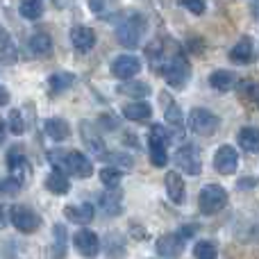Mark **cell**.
<instances>
[{
  "mask_svg": "<svg viewBox=\"0 0 259 259\" xmlns=\"http://www.w3.org/2000/svg\"><path fill=\"white\" fill-rule=\"evenodd\" d=\"M189 75H191V71H189V64L184 59V55H175L170 62L164 64V77L173 89H182L187 84Z\"/></svg>",
  "mask_w": 259,
  "mask_h": 259,
  "instance_id": "cell-4",
  "label": "cell"
},
{
  "mask_svg": "<svg viewBox=\"0 0 259 259\" xmlns=\"http://www.w3.org/2000/svg\"><path fill=\"white\" fill-rule=\"evenodd\" d=\"M71 41H73V46H75L80 53H89V50L94 48V44H96V34H94L91 27L75 25L71 30Z\"/></svg>",
  "mask_w": 259,
  "mask_h": 259,
  "instance_id": "cell-14",
  "label": "cell"
},
{
  "mask_svg": "<svg viewBox=\"0 0 259 259\" xmlns=\"http://www.w3.org/2000/svg\"><path fill=\"white\" fill-rule=\"evenodd\" d=\"M157 252L166 259H178L184 252V237L178 232L164 234L157 239Z\"/></svg>",
  "mask_w": 259,
  "mask_h": 259,
  "instance_id": "cell-10",
  "label": "cell"
},
{
  "mask_svg": "<svg viewBox=\"0 0 259 259\" xmlns=\"http://www.w3.org/2000/svg\"><path fill=\"white\" fill-rule=\"evenodd\" d=\"M100 180H103L105 187L116 189V187H118V182H121V170H118L116 166H107V168L100 170Z\"/></svg>",
  "mask_w": 259,
  "mask_h": 259,
  "instance_id": "cell-31",
  "label": "cell"
},
{
  "mask_svg": "<svg viewBox=\"0 0 259 259\" xmlns=\"http://www.w3.org/2000/svg\"><path fill=\"white\" fill-rule=\"evenodd\" d=\"M89 7H91V12L100 14L105 9V0H89Z\"/></svg>",
  "mask_w": 259,
  "mask_h": 259,
  "instance_id": "cell-37",
  "label": "cell"
},
{
  "mask_svg": "<svg viewBox=\"0 0 259 259\" xmlns=\"http://www.w3.org/2000/svg\"><path fill=\"white\" fill-rule=\"evenodd\" d=\"M5 219H7V216H5V207L0 205V228H3V225H5Z\"/></svg>",
  "mask_w": 259,
  "mask_h": 259,
  "instance_id": "cell-41",
  "label": "cell"
},
{
  "mask_svg": "<svg viewBox=\"0 0 259 259\" xmlns=\"http://www.w3.org/2000/svg\"><path fill=\"white\" fill-rule=\"evenodd\" d=\"M139 71H141V62H139L134 55H121V57H116L112 64V73L116 77H121V80H130V77H134Z\"/></svg>",
  "mask_w": 259,
  "mask_h": 259,
  "instance_id": "cell-12",
  "label": "cell"
},
{
  "mask_svg": "<svg viewBox=\"0 0 259 259\" xmlns=\"http://www.w3.org/2000/svg\"><path fill=\"white\" fill-rule=\"evenodd\" d=\"M184 9H189L191 14H202L205 12V0H178Z\"/></svg>",
  "mask_w": 259,
  "mask_h": 259,
  "instance_id": "cell-35",
  "label": "cell"
},
{
  "mask_svg": "<svg viewBox=\"0 0 259 259\" xmlns=\"http://www.w3.org/2000/svg\"><path fill=\"white\" fill-rule=\"evenodd\" d=\"M3 139H5V123L0 121V143H3Z\"/></svg>",
  "mask_w": 259,
  "mask_h": 259,
  "instance_id": "cell-42",
  "label": "cell"
},
{
  "mask_svg": "<svg viewBox=\"0 0 259 259\" xmlns=\"http://www.w3.org/2000/svg\"><path fill=\"white\" fill-rule=\"evenodd\" d=\"M53 237H55L53 257L55 259H64V257H66V230H64L62 225H55V228H53Z\"/></svg>",
  "mask_w": 259,
  "mask_h": 259,
  "instance_id": "cell-27",
  "label": "cell"
},
{
  "mask_svg": "<svg viewBox=\"0 0 259 259\" xmlns=\"http://www.w3.org/2000/svg\"><path fill=\"white\" fill-rule=\"evenodd\" d=\"M166 146H168V134H166V127L152 125L150 139H148V148H150V161L155 166H159V168L161 166H166V161H168Z\"/></svg>",
  "mask_w": 259,
  "mask_h": 259,
  "instance_id": "cell-3",
  "label": "cell"
},
{
  "mask_svg": "<svg viewBox=\"0 0 259 259\" xmlns=\"http://www.w3.org/2000/svg\"><path fill=\"white\" fill-rule=\"evenodd\" d=\"M12 223H14V228L21 230V232L32 234V232H36V230H39L41 219L30 209V207L16 205V207L12 209Z\"/></svg>",
  "mask_w": 259,
  "mask_h": 259,
  "instance_id": "cell-8",
  "label": "cell"
},
{
  "mask_svg": "<svg viewBox=\"0 0 259 259\" xmlns=\"http://www.w3.org/2000/svg\"><path fill=\"white\" fill-rule=\"evenodd\" d=\"M41 14H44V3L41 0H23L21 3V16L36 21Z\"/></svg>",
  "mask_w": 259,
  "mask_h": 259,
  "instance_id": "cell-30",
  "label": "cell"
},
{
  "mask_svg": "<svg viewBox=\"0 0 259 259\" xmlns=\"http://www.w3.org/2000/svg\"><path fill=\"white\" fill-rule=\"evenodd\" d=\"M73 3H75V0H53V5H55V7H59V9H66V7H71Z\"/></svg>",
  "mask_w": 259,
  "mask_h": 259,
  "instance_id": "cell-38",
  "label": "cell"
},
{
  "mask_svg": "<svg viewBox=\"0 0 259 259\" xmlns=\"http://www.w3.org/2000/svg\"><path fill=\"white\" fill-rule=\"evenodd\" d=\"M82 132H84V141H87V146L91 148V152H94V155H98V159H105V155H107V152H105V143L100 141L98 137H96V134H91V125L89 123H84V125H82Z\"/></svg>",
  "mask_w": 259,
  "mask_h": 259,
  "instance_id": "cell-28",
  "label": "cell"
},
{
  "mask_svg": "<svg viewBox=\"0 0 259 259\" xmlns=\"http://www.w3.org/2000/svg\"><path fill=\"white\" fill-rule=\"evenodd\" d=\"M98 205H100V209H103L107 216H118V214H121V193H118V191L103 193V196H100V200H98Z\"/></svg>",
  "mask_w": 259,
  "mask_h": 259,
  "instance_id": "cell-20",
  "label": "cell"
},
{
  "mask_svg": "<svg viewBox=\"0 0 259 259\" xmlns=\"http://www.w3.org/2000/svg\"><path fill=\"white\" fill-rule=\"evenodd\" d=\"M73 246H75V250L82 257H89V259L100 252V241L96 237V232H91V230H77L75 237H73Z\"/></svg>",
  "mask_w": 259,
  "mask_h": 259,
  "instance_id": "cell-9",
  "label": "cell"
},
{
  "mask_svg": "<svg viewBox=\"0 0 259 259\" xmlns=\"http://www.w3.org/2000/svg\"><path fill=\"white\" fill-rule=\"evenodd\" d=\"M46 189H48L50 193H55V196H66V193L71 191V182H68V178L62 170H53V173L48 175V180H46Z\"/></svg>",
  "mask_w": 259,
  "mask_h": 259,
  "instance_id": "cell-17",
  "label": "cell"
},
{
  "mask_svg": "<svg viewBox=\"0 0 259 259\" xmlns=\"http://www.w3.org/2000/svg\"><path fill=\"white\" fill-rule=\"evenodd\" d=\"M166 193H168L170 202H175V205H182L184 200H187V189H184V180L180 178L178 173H173L170 170L168 175H166Z\"/></svg>",
  "mask_w": 259,
  "mask_h": 259,
  "instance_id": "cell-15",
  "label": "cell"
},
{
  "mask_svg": "<svg viewBox=\"0 0 259 259\" xmlns=\"http://www.w3.org/2000/svg\"><path fill=\"white\" fill-rule=\"evenodd\" d=\"M7 100H9L7 89H5V87H0V107H3V105H7Z\"/></svg>",
  "mask_w": 259,
  "mask_h": 259,
  "instance_id": "cell-39",
  "label": "cell"
},
{
  "mask_svg": "<svg viewBox=\"0 0 259 259\" xmlns=\"http://www.w3.org/2000/svg\"><path fill=\"white\" fill-rule=\"evenodd\" d=\"M9 173H12L14 182L23 187V184H27L32 178V166L23 155H12L9 157Z\"/></svg>",
  "mask_w": 259,
  "mask_h": 259,
  "instance_id": "cell-13",
  "label": "cell"
},
{
  "mask_svg": "<svg viewBox=\"0 0 259 259\" xmlns=\"http://www.w3.org/2000/svg\"><path fill=\"white\" fill-rule=\"evenodd\" d=\"M230 59L237 64H248L252 59V41L248 39H241L232 50H230Z\"/></svg>",
  "mask_w": 259,
  "mask_h": 259,
  "instance_id": "cell-23",
  "label": "cell"
},
{
  "mask_svg": "<svg viewBox=\"0 0 259 259\" xmlns=\"http://www.w3.org/2000/svg\"><path fill=\"white\" fill-rule=\"evenodd\" d=\"M123 116L127 121H148L152 116V107L148 103H130L123 107Z\"/></svg>",
  "mask_w": 259,
  "mask_h": 259,
  "instance_id": "cell-18",
  "label": "cell"
},
{
  "mask_svg": "<svg viewBox=\"0 0 259 259\" xmlns=\"http://www.w3.org/2000/svg\"><path fill=\"white\" fill-rule=\"evenodd\" d=\"M239 146L243 148L246 152H257V146H259V134L255 127H243L239 132Z\"/></svg>",
  "mask_w": 259,
  "mask_h": 259,
  "instance_id": "cell-25",
  "label": "cell"
},
{
  "mask_svg": "<svg viewBox=\"0 0 259 259\" xmlns=\"http://www.w3.org/2000/svg\"><path fill=\"white\" fill-rule=\"evenodd\" d=\"M166 121H168V125H170V130H173L178 137H182V130H184V116H182V112H180V107L178 105L170 100V105L166 107Z\"/></svg>",
  "mask_w": 259,
  "mask_h": 259,
  "instance_id": "cell-24",
  "label": "cell"
},
{
  "mask_svg": "<svg viewBox=\"0 0 259 259\" xmlns=\"http://www.w3.org/2000/svg\"><path fill=\"white\" fill-rule=\"evenodd\" d=\"M64 216H66L71 223L87 225L94 221V207H91L89 202H84V205H68L66 209H64Z\"/></svg>",
  "mask_w": 259,
  "mask_h": 259,
  "instance_id": "cell-16",
  "label": "cell"
},
{
  "mask_svg": "<svg viewBox=\"0 0 259 259\" xmlns=\"http://www.w3.org/2000/svg\"><path fill=\"white\" fill-rule=\"evenodd\" d=\"M44 127H46V134H48L50 139H55V141H64V139L71 137V127H68V123L62 121V118H48Z\"/></svg>",
  "mask_w": 259,
  "mask_h": 259,
  "instance_id": "cell-19",
  "label": "cell"
},
{
  "mask_svg": "<svg viewBox=\"0 0 259 259\" xmlns=\"http://www.w3.org/2000/svg\"><path fill=\"white\" fill-rule=\"evenodd\" d=\"M118 91L125 96H139V98H143V96L150 94V87L146 82H127V84H121Z\"/></svg>",
  "mask_w": 259,
  "mask_h": 259,
  "instance_id": "cell-32",
  "label": "cell"
},
{
  "mask_svg": "<svg viewBox=\"0 0 259 259\" xmlns=\"http://www.w3.org/2000/svg\"><path fill=\"white\" fill-rule=\"evenodd\" d=\"M209 84L216 91H230L234 87V75L230 71H216V73H211Z\"/></svg>",
  "mask_w": 259,
  "mask_h": 259,
  "instance_id": "cell-26",
  "label": "cell"
},
{
  "mask_svg": "<svg viewBox=\"0 0 259 259\" xmlns=\"http://www.w3.org/2000/svg\"><path fill=\"white\" fill-rule=\"evenodd\" d=\"M175 164H178L180 170H184L187 175L196 178L202 170V161H200V152H198L196 146H182L178 152H175Z\"/></svg>",
  "mask_w": 259,
  "mask_h": 259,
  "instance_id": "cell-6",
  "label": "cell"
},
{
  "mask_svg": "<svg viewBox=\"0 0 259 259\" xmlns=\"http://www.w3.org/2000/svg\"><path fill=\"white\" fill-rule=\"evenodd\" d=\"M228 205V193L221 184H207L200 191V198H198V207H200L202 214H216L223 207Z\"/></svg>",
  "mask_w": 259,
  "mask_h": 259,
  "instance_id": "cell-2",
  "label": "cell"
},
{
  "mask_svg": "<svg viewBox=\"0 0 259 259\" xmlns=\"http://www.w3.org/2000/svg\"><path fill=\"white\" fill-rule=\"evenodd\" d=\"M30 48L36 57H48V55L53 53V39H50L46 32H39V34H34L30 39Z\"/></svg>",
  "mask_w": 259,
  "mask_h": 259,
  "instance_id": "cell-22",
  "label": "cell"
},
{
  "mask_svg": "<svg viewBox=\"0 0 259 259\" xmlns=\"http://www.w3.org/2000/svg\"><path fill=\"white\" fill-rule=\"evenodd\" d=\"M9 130H12V134H23V130H25V123H23V116L18 109H12L9 112V121H7Z\"/></svg>",
  "mask_w": 259,
  "mask_h": 259,
  "instance_id": "cell-34",
  "label": "cell"
},
{
  "mask_svg": "<svg viewBox=\"0 0 259 259\" xmlns=\"http://www.w3.org/2000/svg\"><path fill=\"white\" fill-rule=\"evenodd\" d=\"M0 59L3 62H14L16 59V48H14V41L7 32L0 27Z\"/></svg>",
  "mask_w": 259,
  "mask_h": 259,
  "instance_id": "cell-29",
  "label": "cell"
},
{
  "mask_svg": "<svg viewBox=\"0 0 259 259\" xmlns=\"http://www.w3.org/2000/svg\"><path fill=\"white\" fill-rule=\"evenodd\" d=\"M48 84H50V91H53V94H62V91L71 89V87L75 84V75H73V73H66V71H59V73H55V75H50Z\"/></svg>",
  "mask_w": 259,
  "mask_h": 259,
  "instance_id": "cell-21",
  "label": "cell"
},
{
  "mask_svg": "<svg viewBox=\"0 0 259 259\" xmlns=\"http://www.w3.org/2000/svg\"><path fill=\"white\" fill-rule=\"evenodd\" d=\"M216 246L209 241H198L196 248H193V257L196 259H216Z\"/></svg>",
  "mask_w": 259,
  "mask_h": 259,
  "instance_id": "cell-33",
  "label": "cell"
},
{
  "mask_svg": "<svg viewBox=\"0 0 259 259\" xmlns=\"http://www.w3.org/2000/svg\"><path fill=\"white\" fill-rule=\"evenodd\" d=\"M143 30H146V21L139 14H130L116 25V39L125 48H134L139 44V39H141Z\"/></svg>",
  "mask_w": 259,
  "mask_h": 259,
  "instance_id": "cell-1",
  "label": "cell"
},
{
  "mask_svg": "<svg viewBox=\"0 0 259 259\" xmlns=\"http://www.w3.org/2000/svg\"><path fill=\"white\" fill-rule=\"evenodd\" d=\"M62 168L68 170V173H73V175H77V178H82V180H87V178L94 175V164L89 161V157L82 155V152H77V150H71V152L64 155Z\"/></svg>",
  "mask_w": 259,
  "mask_h": 259,
  "instance_id": "cell-7",
  "label": "cell"
},
{
  "mask_svg": "<svg viewBox=\"0 0 259 259\" xmlns=\"http://www.w3.org/2000/svg\"><path fill=\"white\" fill-rule=\"evenodd\" d=\"M237 164H239L237 150H234L232 146H221L214 157V168L219 170L221 175H232L234 170H237Z\"/></svg>",
  "mask_w": 259,
  "mask_h": 259,
  "instance_id": "cell-11",
  "label": "cell"
},
{
  "mask_svg": "<svg viewBox=\"0 0 259 259\" xmlns=\"http://www.w3.org/2000/svg\"><path fill=\"white\" fill-rule=\"evenodd\" d=\"M193 232H196L193 228H182V237H193Z\"/></svg>",
  "mask_w": 259,
  "mask_h": 259,
  "instance_id": "cell-40",
  "label": "cell"
},
{
  "mask_svg": "<svg viewBox=\"0 0 259 259\" xmlns=\"http://www.w3.org/2000/svg\"><path fill=\"white\" fill-rule=\"evenodd\" d=\"M189 127L200 137H211L219 130V116L207 109H191L189 114Z\"/></svg>",
  "mask_w": 259,
  "mask_h": 259,
  "instance_id": "cell-5",
  "label": "cell"
},
{
  "mask_svg": "<svg viewBox=\"0 0 259 259\" xmlns=\"http://www.w3.org/2000/svg\"><path fill=\"white\" fill-rule=\"evenodd\" d=\"M18 189H21V184H16L12 178H9V180H5V182H0V191H5V193H7V196H16V193H18Z\"/></svg>",
  "mask_w": 259,
  "mask_h": 259,
  "instance_id": "cell-36",
  "label": "cell"
}]
</instances>
